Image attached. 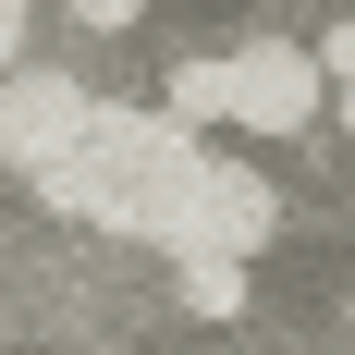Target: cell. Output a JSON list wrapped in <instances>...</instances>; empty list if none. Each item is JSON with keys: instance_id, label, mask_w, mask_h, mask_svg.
<instances>
[{"instance_id": "1", "label": "cell", "mask_w": 355, "mask_h": 355, "mask_svg": "<svg viewBox=\"0 0 355 355\" xmlns=\"http://www.w3.org/2000/svg\"><path fill=\"white\" fill-rule=\"evenodd\" d=\"M282 233V196H270V172L257 159H220V147H196V172H184L172 220H159V257H257Z\"/></svg>"}, {"instance_id": "2", "label": "cell", "mask_w": 355, "mask_h": 355, "mask_svg": "<svg viewBox=\"0 0 355 355\" xmlns=\"http://www.w3.org/2000/svg\"><path fill=\"white\" fill-rule=\"evenodd\" d=\"M86 86H73L62 62H12L0 73V159H12V172H49V159H73V147H86Z\"/></svg>"}, {"instance_id": "3", "label": "cell", "mask_w": 355, "mask_h": 355, "mask_svg": "<svg viewBox=\"0 0 355 355\" xmlns=\"http://www.w3.org/2000/svg\"><path fill=\"white\" fill-rule=\"evenodd\" d=\"M233 62V110L220 123H245V135H306L319 123V62L294 49V37H245V49H220Z\"/></svg>"}, {"instance_id": "4", "label": "cell", "mask_w": 355, "mask_h": 355, "mask_svg": "<svg viewBox=\"0 0 355 355\" xmlns=\"http://www.w3.org/2000/svg\"><path fill=\"white\" fill-rule=\"evenodd\" d=\"M25 184H37V209H49V220H98V233H110V172L86 159V147L49 159V172H25Z\"/></svg>"}, {"instance_id": "5", "label": "cell", "mask_w": 355, "mask_h": 355, "mask_svg": "<svg viewBox=\"0 0 355 355\" xmlns=\"http://www.w3.org/2000/svg\"><path fill=\"white\" fill-rule=\"evenodd\" d=\"M184 123V135H196V123H220V110H233V62H220V49H196V62H172V98H159Z\"/></svg>"}, {"instance_id": "6", "label": "cell", "mask_w": 355, "mask_h": 355, "mask_svg": "<svg viewBox=\"0 0 355 355\" xmlns=\"http://www.w3.org/2000/svg\"><path fill=\"white\" fill-rule=\"evenodd\" d=\"M184 306L196 319H245V257H184Z\"/></svg>"}, {"instance_id": "7", "label": "cell", "mask_w": 355, "mask_h": 355, "mask_svg": "<svg viewBox=\"0 0 355 355\" xmlns=\"http://www.w3.org/2000/svg\"><path fill=\"white\" fill-rule=\"evenodd\" d=\"M147 0H62V25H86V37H110V25H135Z\"/></svg>"}, {"instance_id": "8", "label": "cell", "mask_w": 355, "mask_h": 355, "mask_svg": "<svg viewBox=\"0 0 355 355\" xmlns=\"http://www.w3.org/2000/svg\"><path fill=\"white\" fill-rule=\"evenodd\" d=\"M306 62H319V73H331V86H355V25H331V37H319V49H306Z\"/></svg>"}, {"instance_id": "9", "label": "cell", "mask_w": 355, "mask_h": 355, "mask_svg": "<svg viewBox=\"0 0 355 355\" xmlns=\"http://www.w3.org/2000/svg\"><path fill=\"white\" fill-rule=\"evenodd\" d=\"M25 62V0H0V73Z\"/></svg>"}, {"instance_id": "10", "label": "cell", "mask_w": 355, "mask_h": 355, "mask_svg": "<svg viewBox=\"0 0 355 355\" xmlns=\"http://www.w3.org/2000/svg\"><path fill=\"white\" fill-rule=\"evenodd\" d=\"M331 123H343V135H355V86H343V98H331Z\"/></svg>"}]
</instances>
